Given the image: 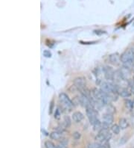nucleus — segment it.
<instances>
[{"label": "nucleus", "mask_w": 134, "mask_h": 148, "mask_svg": "<svg viewBox=\"0 0 134 148\" xmlns=\"http://www.w3.org/2000/svg\"><path fill=\"white\" fill-rule=\"evenodd\" d=\"M121 62L124 64L125 66L130 67V64L133 65L134 62V50L127 49L121 55Z\"/></svg>", "instance_id": "nucleus-1"}, {"label": "nucleus", "mask_w": 134, "mask_h": 148, "mask_svg": "<svg viewBox=\"0 0 134 148\" xmlns=\"http://www.w3.org/2000/svg\"><path fill=\"white\" fill-rule=\"evenodd\" d=\"M59 100L61 102L62 107L64 108L65 110L71 111L75 106H74L73 103L71 101V99L69 98L67 94L65 93H61L59 95Z\"/></svg>", "instance_id": "nucleus-2"}, {"label": "nucleus", "mask_w": 134, "mask_h": 148, "mask_svg": "<svg viewBox=\"0 0 134 148\" xmlns=\"http://www.w3.org/2000/svg\"><path fill=\"white\" fill-rule=\"evenodd\" d=\"M74 85H75L78 90L86 88V79L84 77H77L74 80Z\"/></svg>", "instance_id": "nucleus-3"}, {"label": "nucleus", "mask_w": 134, "mask_h": 148, "mask_svg": "<svg viewBox=\"0 0 134 148\" xmlns=\"http://www.w3.org/2000/svg\"><path fill=\"white\" fill-rule=\"evenodd\" d=\"M120 71L122 73L123 78L126 81H128L129 79H131V70L130 67H127V66H124V67H122V68L120 69Z\"/></svg>", "instance_id": "nucleus-4"}, {"label": "nucleus", "mask_w": 134, "mask_h": 148, "mask_svg": "<svg viewBox=\"0 0 134 148\" xmlns=\"http://www.w3.org/2000/svg\"><path fill=\"white\" fill-rule=\"evenodd\" d=\"M114 72L112 67H105L104 68V76L107 80H113V75H114Z\"/></svg>", "instance_id": "nucleus-5"}, {"label": "nucleus", "mask_w": 134, "mask_h": 148, "mask_svg": "<svg viewBox=\"0 0 134 148\" xmlns=\"http://www.w3.org/2000/svg\"><path fill=\"white\" fill-rule=\"evenodd\" d=\"M110 62L111 64H113L114 65H118L121 62V56L118 54V53H113L111 54L109 57Z\"/></svg>", "instance_id": "nucleus-6"}, {"label": "nucleus", "mask_w": 134, "mask_h": 148, "mask_svg": "<svg viewBox=\"0 0 134 148\" xmlns=\"http://www.w3.org/2000/svg\"><path fill=\"white\" fill-rule=\"evenodd\" d=\"M86 115L89 118L90 117H98V112L97 111V109H95L94 107L90 106V107H87L86 108Z\"/></svg>", "instance_id": "nucleus-7"}, {"label": "nucleus", "mask_w": 134, "mask_h": 148, "mask_svg": "<svg viewBox=\"0 0 134 148\" xmlns=\"http://www.w3.org/2000/svg\"><path fill=\"white\" fill-rule=\"evenodd\" d=\"M118 93L119 96H121L123 98H127L129 97H131V93L130 90H127L126 88H122V87H119L118 89Z\"/></svg>", "instance_id": "nucleus-8"}, {"label": "nucleus", "mask_w": 134, "mask_h": 148, "mask_svg": "<svg viewBox=\"0 0 134 148\" xmlns=\"http://www.w3.org/2000/svg\"><path fill=\"white\" fill-rule=\"evenodd\" d=\"M84 118V114L80 112H75L72 114V120L75 121V123H80Z\"/></svg>", "instance_id": "nucleus-9"}, {"label": "nucleus", "mask_w": 134, "mask_h": 148, "mask_svg": "<svg viewBox=\"0 0 134 148\" xmlns=\"http://www.w3.org/2000/svg\"><path fill=\"white\" fill-rule=\"evenodd\" d=\"M103 120H104V122L107 124L111 125L113 123V120H114V117H113V114H104V116H103Z\"/></svg>", "instance_id": "nucleus-10"}, {"label": "nucleus", "mask_w": 134, "mask_h": 148, "mask_svg": "<svg viewBox=\"0 0 134 148\" xmlns=\"http://www.w3.org/2000/svg\"><path fill=\"white\" fill-rule=\"evenodd\" d=\"M118 124H119L120 128L122 129V130H125L127 129L129 126V122L127 121V120L126 118H120L119 122H118Z\"/></svg>", "instance_id": "nucleus-11"}, {"label": "nucleus", "mask_w": 134, "mask_h": 148, "mask_svg": "<svg viewBox=\"0 0 134 148\" xmlns=\"http://www.w3.org/2000/svg\"><path fill=\"white\" fill-rule=\"evenodd\" d=\"M50 138L52 139V140H61L63 138L62 137V133L61 132H57V131H55V132H52V133L50 134Z\"/></svg>", "instance_id": "nucleus-12"}, {"label": "nucleus", "mask_w": 134, "mask_h": 148, "mask_svg": "<svg viewBox=\"0 0 134 148\" xmlns=\"http://www.w3.org/2000/svg\"><path fill=\"white\" fill-rule=\"evenodd\" d=\"M69 141L68 139L63 138L61 140V142L57 145V148H67V145H68Z\"/></svg>", "instance_id": "nucleus-13"}, {"label": "nucleus", "mask_w": 134, "mask_h": 148, "mask_svg": "<svg viewBox=\"0 0 134 148\" xmlns=\"http://www.w3.org/2000/svg\"><path fill=\"white\" fill-rule=\"evenodd\" d=\"M124 106L125 107L130 111H132L134 107V103L133 101L131 100V99H126L124 101Z\"/></svg>", "instance_id": "nucleus-14"}, {"label": "nucleus", "mask_w": 134, "mask_h": 148, "mask_svg": "<svg viewBox=\"0 0 134 148\" xmlns=\"http://www.w3.org/2000/svg\"><path fill=\"white\" fill-rule=\"evenodd\" d=\"M116 112V108L111 104L109 105H106V113L107 114H113Z\"/></svg>", "instance_id": "nucleus-15"}, {"label": "nucleus", "mask_w": 134, "mask_h": 148, "mask_svg": "<svg viewBox=\"0 0 134 148\" xmlns=\"http://www.w3.org/2000/svg\"><path fill=\"white\" fill-rule=\"evenodd\" d=\"M63 124L66 126V128H69L71 126V121L69 116H64V118H63Z\"/></svg>", "instance_id": "nucleus-16"}, {"label": "nucleus", "mask_w": 134, "mask_h": 148, "mask_svg": "<svg viewBox=\"0 0 134 148\" xmlns=\"http://www.w3.org/2000/svg\"><path fill=\"white\" fill-rule=\"evenodd\" d=\"M120 129L121 128H120L119 125L114 124L111 127V131H112L114 134H116V135H118L120 132Z\"/></svg>", "instance_id": "nucleus-17"}, {"label": "nucleus", "mask_w": 134, "mask_h": 148, "mask_svg": "<svg viewBox=\"0 0 134 148\" xmlns=\"http://www.w3.org/2000/svg\"><path fill=\"white\" fill-rule=\"evenodd\" d=\"M93 128L95 131H100L102 129V123L100 121H98L96 123L93 125Z\"/></svg>", "instance_id": "nucleus-18"}, {"label": "nucleus", "mask_w": 134, "mask_h": 148, "mask_svg": "<svg viewBox=\"0 0 134 148\" xmlns=\"http://www.w3.org/2000/svg\"><path fill=\"white\" fill-rule=\"evenodd\" d=\"M45 147L46 148H57V146H55L54 144L50 141H46L45 142Z\"/></svg>", "instance_id": "nucleus-19"}, {"label": "nucleus", "mask_w": 134, "mask_h": 148, "mask_svg": "<svg viewBox=\"0 0 134 148\" xmlns=\"http://www.w3.org/2000/svg\"><path fill=\"white\" fill-rule=\"evenodd\" d=\"M89 123H90V124L93 125V126L95 124V123H96L98 121H99V120L98 119V117H90V118H89Z\"/></svg>", "instance_id": "nucleus-20"}, {"label": "nucleus", "mask_w": 134, "mask_h": 148, "mask_svg": "<svg viewBox=\"0 0 134 148\" xmlns=\"http://www.w3.org/2000/svg\"><path fill=\"white\" fill-rule=\"evenodd\" d=\"M72 137L75 140H78V139L80 138L81 137V135H80V132H75L73 134H72Z\"/></svg>", "instance_id": "nucleus-21"}, {"label": "nucleus", "mask_w": 134, "mask_h": 148, "mask_svg": "<svg viewBox=\"0 0 134 148\" xmlns=\"http://www.w3.org/2000/svg\"><path fill=\"white\" fill-rule=\"evenodd\" d=\"M72 103H73L74 106H78L79 105V104H80V97H75L73 99V100H72Z\"/></svg>", "instance_id": "nucleus-22"}, {"label": "nucleus", "mask_w": 134, "mask_h": 148, "mask_svg": "<svg viewBox=\"0 0 134 148\" xmlns=\"http://www.w3.org/2000/svg\"><path fill=\"white\" fill-rule=\"evenodd\" d=\"M61 110H60L59 108H58L55 112V114H54V117H55L57 120H59L60 118H61Z\"/></svg>", "instance_id": "nucleus-23"}, {"label": "nucleus", "mask_w": 134, "mask_h": 148, "mask_svg": "<svg viewBox=\"0 0 134 148\" xmlns=\"http://www.w3.org/2000/svg\"><path fill=\"white\" fill-rule=\"evenodd\" d=\"M127 139H128V138H127L126 136H124V137H122V138H121V140H120L119 144H120V145H124L125 143L128 141Z\"/></svg>", "instance_id": "nucleus-24"}, {"label": "nucleus", "mask_w": 134, "mask_h": 148, "mask_svg": "<svg viewBox=\"0 0 134 148\" xmlns=\"http://www.w3.org/2000/svg\"><path fill=\"white\" fill-rule=\"evenodd\" d=\"M43 56H44L45 57H46V58H50L51 56H52V53H51L50 51L45 50L44 52H43Z\"/></svg>", "instance_id": "nucleus-25"}, {"label": "nucleus", "mask_w": 134, "mask_h": 148, "mask_svg": "<svg viewBox=\"0 0 134 148\" xmlns=\"http://www.w3.org/2000/svg\"><path fill=\"white\" fill-rule=\"evenodd\" d=\"M96 147V145H95V144H93V143H91V144H89L87 146V148H95Z\"/></svg>", "instance_id": "nucleus-26"}, {"label": "nucleus", "mask_w": 134, "mask_h": 148, "mask_svg": "<svg viewBox=\"0 0 134 148\" xmlns=\"http://www.w3.org/2000/svg\"><path fill=\"white\" fill-rule=\"evenodd\" d=\"M131 125L133 126V127H134V114L133 115H132V117H131Z\"/></svg>", "instance_id": "nucleus-27"}, {"label": "nucleus", "mask_w": 134, "mask_h": 148, "mask_svg": "<svg viewBox=\"0 0 134 148\" xmlns=\"http://www.w3.org/2000/svg\"><path fill=\"white\" fill-rule=\"evenodd\" d=\"M52 107H53V102H52V103H51V108H50V113H52Z\"/></svg>", "instance_id": "nucleus-28"}, {"label": "nucleus", "mask_w": 134, "mask_h": 148, "mask_svg": "<svg viewBox=\"0 0 134 148\" xmlns=\"http://www.w3.org/2000/svg\"><path fill=\"white\" fill-rule=\"evenodd\" d=\"M133 103H134V99H133Z\"/></svg>", "instance_id": "nucleus-29"}, {"label": "nucleus", "mask_w": 134, "mask_h": 148, "mask_svg": "<svg viewBox=\"0 0 134 148\" xmlns=\"http://www.w3.org/2000/svg\"><path fill=\"white\" fill-rule=\"evenodd\" d=\"M133 148H134V147H133Z\"/></svg>", "instance_id": "nucleus-30"}]
</instances>
